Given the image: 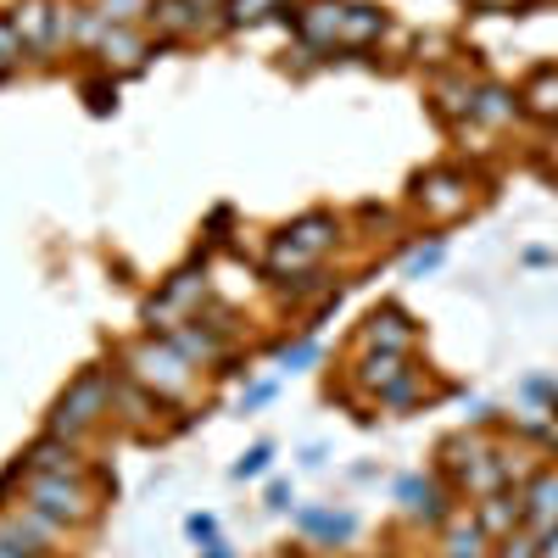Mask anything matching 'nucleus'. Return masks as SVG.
<instances>
[{
    "label": "nucleus",
    "mask_w": 558,
    "mask_h": 558,
    "mask_svg": "<svg viewBox=\"0 0 558 558\" xmlns=\"http://www.w3.org/2000/svg\"><path fill=\"white\" fill-rule=\"evenodd\" d=\"M107 397H112V380L101 375V368H84V375L62 391L57 413H51V436H78V430H89V425L101 418Z\"/></svg>",
    "instance_id": "1"
},
{
    "label": "nucleus",
    "mask_w": 558,
    "mask_h": 558,
    "mask_svg": "<svg viewBox=\"0 0 558 558\" xmlns=\"http://www.w3.org/2000/svg\"><path fill=\"white\" fill-rule=\"evenodd\" d=\"M129 368H134L140 386L162 391V397H179L184 380H191V363H184L179 347H134V352H129Z\"/></svg>",
    "instance_id": "2"
},
{
    "label": "nucleus",
    "mask_w": 558,
    "mask_h": 558,
    "mask_svg": "<svg viewBox=\"0 0 558 558\" xmlns=\"http://www.w3.org/2000/svg\"><path fill=\"white\" fill-rule=\"evenodd\" d=\"M28 497H34L39 514L57 520V525H84L89 514H96V502H89V492L73 486V475H39Z\"/></svg>",
    "instance_id": "3"
},
{
    "label": "nucleus",
    "mask_w": 558,
    "mask_h": 558,
    "mask_svg": "<svg viewBox=\"0 0 558 558\" xmlns=\"http://www.w3.org/2000/svg\"><path fill=\"white\" fill-rule=\"evenodd\" d=\"M418 207H425L430 218H458L463 207H470V184H463L458 173H425L418 179Z\"/></svg>",
    "instance_id": "4"
},
{
    "label": "nucleus",
    "mask_w": 558,
    "mask_h": 558,
    "mask_svg": "<svg viewBox=\"0 0 558 558\" xmlns=\"http://www.w3.org/2000/svg\"><path fill=\"white\" fill-rule=\"evenodd\" d=\"M341 17H347V7H336V0H313V7L296 12V34L307 45H336L341 39Z\"/></svg>",
    "instance_id": "5"
},
{
    "label": "nucleus",
    "mask_w": 558,
    "mask_h": 558,
    "mask_svg": "<svg viewBox=\"0 0 558 558\" xmlns=\"http://www.w3.org/2000/svg\"><path fill=\"white\" fill-rule=\"evenodd\" d=\"M12 28L23 34V45H39V51H45V45H51V39L62 34V17H57L51 7H45V0H23L17 17H12Z\"/></svg>",
    "instance_id": "6"
},
{
    "label": "nucleus",
    "mask_w": 558,
    "mask_h": 558,
    "mask_svg": "<svg viewBox=\"0 0 558 558\" xmlns=\"http://www.w3.org/2000/svg\"><path fill=\"white\" fill-rule=\"evenodd\" d=\"M28 463H34L39 475H73V481H78V452H73L68 436H45V441H34V447H28Z\"/></svg>",
    "instance_id": "7"
},
{
    "label": "nucleus",
    "mask_w": 558,
    "mask_h": 558,
    "mask_svg": "<svg viewBox=\"0 0 558 558\" xmlns=\"http://www.w3.org/2000/svg\"><path fill=\"white\" fill-rule=\"evenodd\" d=\"M368 347H380V352H408V347H413V330H408V318H402L397 307L375 313V318H368Z\"/></svg>",
    "instance_id": "8"
},
{
    "label": "nucleus",
    "mask_w": 558,
    "mask_h": 558,
    "mask_svg": "<svg viewBox=\"0 0 558 558\" xmlns=\"http://www.w3.org/2000/svg\"><path fill=\"white\" fill-rule=\"evenodd\" d=\"M525 112H536V118H547V123H558V68H542V73H531V84H525Z\"/></svg>",
    "instance_id": "9"
},
{
    "label": "nucleus",
    "mask_w": 558,
    "mask_h": 558,
    "mask_svg": "<svg viewBox=\"0 0 558 558\" xmlns=\"http://www.w3.org/2000/svg\"><path fill=\"white\" fill-rule=\"evenodd\" d=\"M151 23H157V34H191V28H202V12H196V0H157L151 7Z\"/></svg>",
    "instance_id": "10"
},
{
    "label": "nucleus",
    "mask_w": 558,
    "mask_h": 558,
    "mask_svg": "<svg viewBox=\"0 0 558 558\" xmlns=\"http://www.w3.org/2000/svg\"><path fill=\"white\" fill-rule=\"evenodd\" d=\"M286 241L318 257L324 246L336 241V218H330V213H313V218H302V223H291V229H286Z\"/></svg>",
    "instance_id": "11"
},
{
    "label": "nucleus",
    "mask_w": 558,
    "mask_h": 558,
    "mask_svg": "<svg viewBox=\"0 0 558 558\" xmlns=\"http://www.w3.org/2000/svg\"><path fill=\"white\" fill-rule=\"evenodd\" d=\"M525 514H531V525L558 531V475H542V481L531 486V497H525Z\"/></svg>",
    "instance_id": "12"
},
{
    "label": "nucleus",
    "mask_w": 558,
    "mask_h": 558,
    "mask_svg": "<svg viewBox=\"0 0 558 558\" xmlns=\"http://www.w3.org/2000/svg\"><path fill=\"white\" fill-rule=\"evenodd\" d=\"M402 375H408V368H402V352H368L363 368H357V380L375 386V391H391Z\"/></svg>",
    "instance_id": "13"
},
{
    "label": "nucleus",
    "mask_w": 558,
    "mask_h": 558,
    "mask_svg": "<svg viewBox=\"0 0 558 558\" xmlns=\"http://www.w3.org/2000/svg\"><path fill=\"white\" fill-rule=\"evenodd\" d=\"M101 57H107V68H112V62H118V68H140V62H146V45H140V34L112 28V34L101 39Z\"/></svg>",
    "instance_id": "14"
},
{
    "label": "nucleus",
    "mask_w": 558,
    "mask_h": 558,
    "mask_svg": "<svg viewBox=\"0 0 558 558\" xmlns=\"http://www.w3.org/2000/svg\"><path fill=\"white\" fill-rule=\"evenodd\" d=\"M514 112H520V101L508 96V89H497V84H486L475 96V118L481 123H514Z\"/></svg>",
    "instance_id": "15"
},
{
    "label": "nucleus",
    "mask_w": 558,
    "mask_h": 558,
    "mask_svg": "<svg viewBox=\"0 0 558 558\" xmlns=\"http://www.w3.org/2000/svg\"><path fill=\"white\" fill-rule=\"evenodd\" d=\"M380 12H368V7H347L341 17V45H368V39H380Z\"/></svg>",
    "instance_id": "16"
},
{
    "label": "nucleus",
    "mask_w": 558,
    "mask_h": 558,
    "mask_svg": "<svg viewBox=\"0 0 558 558\" xmlns=\"http://www.w3.org/2000/svg\"><path fill=\"white\" fill-rule=\"evenodd\" d=\"M520 514H525V508H520L514 497H486V508H481V531H514Z\"/></svg>",
    "instance_id": "17"
},
{
    "label": "nucleus",
    "mask_w": 558,
    "mask_h": 558,
    "mask_svg": "<svg viewBox=\"0 0 558 558\" xmlns=\"http://www.w3.org/2000/svg\"><path fill=\"white\" fill-rule=\"evenodd\" d=\"M397 492H402V502H408V508H413V514H430V520H436V514H441V497H436V492H430V486H425V481H402V486H397Z\"/></svg>",
    "instance_id": "18"
},
{
    "label": "nucleus",
    "mask_w": 558,
    "mask_h": 558,
    "mask_svg": "<svg viewBox=\"0 0 558 558\" xmlns=\"http://www.w3.org/2000/svg\"><path fill=\"white\" fill-rule=\"evenodd\" d=\"M202 291H207V279H196V274H173V279H168V296H162V302H168V307H191V302H196Z\"/></svg>",
    "instance_id": "19"
},
{
    "label": "nucleus",
    "mask_w": 558,
    "mask_h": 558,
    "mask_svg": "<svg viewBox=\"0 0 558 558\" xmlns=\"http://www.w3.org/2000/svg\"><path fill=\"white\" fill-rule=\"evenodd\" d=\"M436 101H441V112L463 118V112H475V89H470V84H441Z\"/></svg>",
    "instance_id": "20"
},
{
    "label": "nucleus",
    "mask_w": 558,
    "mask_h": 558,
    "mask_svg": "<svg viewBox=\"0 0 558 558\" xmlns=\"http://www.w3.org/2000/svg\"><path fill=\"white\" fill-rule=\"evenodd\" d=\"M279 12V0H229V23H263Z\"/></svg>",
    "instance_id": "21"
},
{
    "label": "nucleus",
    "mask_w": 558,
    "mask_h": 558,
    "mask_svg": "<svg viewBox=\"0 0 558 558\" xmlns=\"http://www.w3.org/2000/svg\"><path fill=\"white\" fill-rule=\"evenodd\" d=\"M313 263V252H302V246H291V241H279L274 252H268V268L274 274H291V268H307Z\"/></svg>",
    "instance_id": "22"
},
{
    "label": "nucleus",
    "mask_w": 558,
    "mask_h": 558,
    "mask_svg": "<svg viewBox=\"0 0 558 558\" xmlns=\"http://www.w3.org/2000/svg\"><path fill=\"white\" fill-rule=\"evenodd\" d=\"M481 542H486L481 520H475V525H458V531H452V547H447V553H452V558H481Z\"/></svg>",
    "instance_id": "23"
},
{
    "label": "nucleus",
    "mask_w": 558,
    "mask_h": 558,
    "mask_svg": "<svg viewBox=\"0 0 558 558\" xmlns=\"http://www.w3.org/2000/svg\"><path fill=\"white\" fill-rule=\"evenodd\" d=\"M17 57H23V34H17L7 17H0V73H12Z\"/></svg>",
    "instance_id": "24"
},
{
    "label": "nucleus",
    "mask_w": 558,
    "mask_h": 558,
    "mask_svg": "<svg viewBox=\"0 0 558 558\" xmlns=\"http://www.w3.org/2000/svg\"><path fill=\"white\" fill-rule=\"evenodd\" d=\"M179 352H184V357H218V336H207V330H184V336H179Z\"/></svg>",
    "instance_id": "25"
},
{
    "label": "nucleus",
    "mask_w": 558,
    "mask_h": 558,
    "mask_svg": "<svg viewBox=\"0 0 558 558\" xmlns=\"http://www.w3.org/2000/svg\"><path fill=\"white\" fill-rule=\"evenodd\" d=\"M140 12H151L146 0H101V17H107V23H129V17H140Z\"/></svg>",
    "instance_id": "26"
},
{
    "label": "nucleus",
    "mask_w": 558,
    "mask_h": 558,
    "mask_svg": "<svg viewBox=\"0 0 558 558\" xmlns=\"http://www.w3.org/2000/svg\"><path fill=\"white\" fill-rule=\"evenodd\" d=\"M313 531H324V536H352V520L347 514H302Z\"/></svg>",
    "instance_id": "27"
},
{
    "label": "nucleus",
    "mask_w": 558,
    "mask_h": 558,
    "mask_svg": "<svg viewBox=\"0 0 558 558\" xmlns=\"http://www.w3.org/2000/svg\"><path fill=\"white\" fill-rule=\"evenodd\" d=\"M263 470H268V447H252V452L235 463V475H241V481H246V475H263Z\"/></svg>",
    "instance_id": "28"
},
{
    "label": "nucleus",
    "mask_w": 558,
    "mask_h": 558,
    "mask_svg": "<svg viewBox=\"0 0 558 558\" xmlns=\"http://www.w3.org/2000/svg\"><path fill=\"white\" fill-rule=\"evenodd\" d=\"M313 341H296V347H286V368H296V363H313Z\"/></svg>",
    "instance_id": "29"
},
{
    "label": "nucleus",
    "mask_w": 558,
    "mask_h": 558,
    "mask_svg": "<svg viewBox=\"0 0 558 558\" xmlns=\"http://www.w3.org/2000/svg\"><path fill=\"white\" fill-rule=\"evenodd\" d=\"M436 263H441V246H425V252L413 257V274H425V268H436Z\"/></svg>",
    "instance_id": "30"
},
{
    "label": "nucleus",
    "mask_w": 558,
    "mask_h": 558,
    "mask_svg": "<svg viewBox=\"0 0 558 558\" xmlns=\"http://www.w3.org/2000/svg\"><path fill=\"white\" fill-rule=\"evenodd\" d=\"M502 558H536V553H531L525 536H508V553H502Z\"/></svg>",
    "instance_id": "31"
},
{
    "label": "nucleus",
    "mask_w": 558,
    "mask_h": 558,
    "mask_svg": "<svg viewBox=\"0 0 558 558\" xmlns=\"http://www.w3.org/2000/svg\"><path fill=\"white\" fill-rule=\"evenodd\" d=\"M0 558H34V553H23L12 536H0Z\"/></svg>",
    "instance_id": "32"
},
{
    "label": "nucleus",
    "mask_w": 558,
    "mask_h": 558,
    "mask_svg": "<svg viewBox=\"0 0 558 558\" xmlns=\"http://www.w3.org/2000/svg\"><path fill=\"white\" fill-rule=\"evenodd\" d=\"M536 558H558V531H547V542H542V553Z\"/></svg>",
    "instance_id": "33"
},
{
    "label": "nucleus",
    "mask_w": 558,
    "mask_h": 558,
    "mask_svg": "<svg viewBox=\"0 0 558 558\" xmlns=\"http://www.w3.org/2000/svg\"><path fill=\"white\" fill-rule=\"evenodd\" d=\"M207 558H229V547L223 542H207Z\"/></svg>",
    "instance_id": "34"
},
{
    "label": "nucleus",
    "mask_w": 558,
    "mask_h": 558,
    "mask_svg": "<svg viewBox=\"0 0 558 558\" xmlns=\"http://www.w3.org/2000/svg\"><path fill=\"white\" fill-rule=\"evenodd\" d=\"M492 7H497V0H492Z\"/></svg>",
    "instance_id": "35"
}]
</instances>
